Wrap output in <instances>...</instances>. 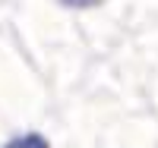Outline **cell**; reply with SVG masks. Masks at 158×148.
Returning a JSON list of instances; mask_svg holds the SVG:
<instances>
[{
	"instance_id": "obj_1",
	"label": "cell",
	"mask_w": 158,
	"mask_h": 148,
	"mask_svg": "<svg viewBox=\"0 0 158 148\" xmlns=\"http://www.w3.org/2000/svg\"><path fill=\"white\" fill-rule=\"evenodd\" d=\"M6 148H48V145H44L41 136H22V139H16V142H10Z\"/></svg>"
}]
</instances>
